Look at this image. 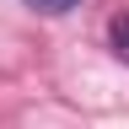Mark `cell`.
I'll use <instances>...</instances> for the list:
<instances>
[{"label": "cell", "instance_id": "1", "mask_svg": "<svg viewBox=\"0 0 129 129\" xmlns=\"http://www.w3.org/2000/svg\"><path fill=\"white\" fill-rule=\"evenodd\" d=\"M108 43H113V54L129 64V11H118V16L108 22Z\"/></svg>", "mask_w": 129, "mask_h": 129}, {"label": "cell", "instance_id": "2", "mask_svg": "<svg viewBox=\"0 0 129 129\" xmlns=\"http://www.w3.org/2000/svg\"><path fill=\"white\" fill-rule=\"evenodd\" d=\"M32 11H43V16H64V11H75L81 0H27Z\"/></svg>", "mask_w": 129, "mask_h": 129}]
</instances>
